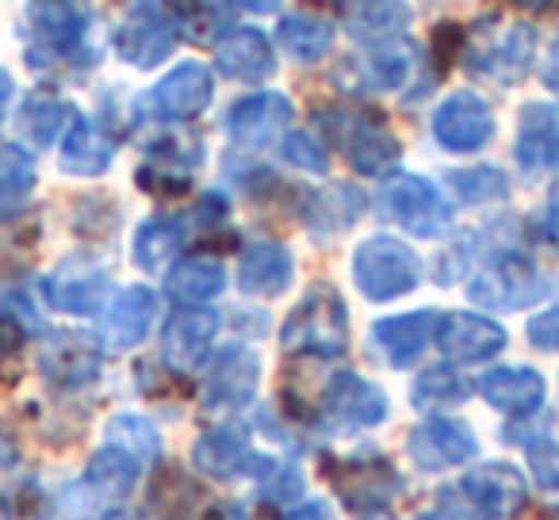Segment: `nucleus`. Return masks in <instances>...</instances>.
Returning <instances> with one entry per match:
<instances>
[{"label": "nucleus", "instance_id": "obj_1", "mask_svg": "<svg viewBox=\"0 0 559 520\" xmlns=\"http://www.w3.org/2000/svg\"><path fill=\"white\" fill-rule=\"evenodd\" d=\"M280 349L292 356H342L349 349V311H345L337 288L314 283L304 295V303L288 314L280 329Z\"/></svg>", "mask_w": 559, "mask_h": 520}, {"label": "nucleus", "instance_id": "obj_2", "mask_svg": "<svg viewBox=\"0 0 559 520\" xmlns=\"http://www.w3.org/2000/svg\"><path fill=\"white\" fill-rule=\"evenodd\" d=\"M139 471L142 463H134L127 451L111 448V444L93 451L81 479L62 489V512L70 520H108L134 494Z\"/></svg>", "mask_w": 559, "mask_h": 520}, {"label": "nucleus", "instance_id": "obj_3", "mask_svg": "<svg viewBox=\"0 0 559 520\" xmlns=\"http://www.w3.org/2000/svg\"><path fill=\"white\" fill-rule=\"evenodd\" d=\"M353 280L372 303H391V299L411 295L421 283V256L406 241L391 233L365 238L353 253Z\"/></svg>", "mask_w": 559, "mask_h": 520}, {"label": "nucleus", "instance_id": "obj_4", "mask_svg": "<svg viewBox=\"0 0 559 520\" xmlns=\"http://www.w3.org/2000/svg\"><path fill=\"white\" fill-rule=\"evenodd\" d=\"M540 291H544L540 268L533 265V256L518 253V249H506V253H495L490 261H483L479 273L467 283L472 303L498 314L525 311L528 303L540 299Z\"/></svg>", "mask_w": 559, "mask_h": 520}, {"label": "nucleus", "instance_id": "obj_5", "mask_svg": "<svg viewBox=\"0 0 559 520\" xmlns=\"http://www.w3.org/2000/svg\"><path fill=\"white\" fill-rule=\"evenodd\" d=\"M330 134L337 138L342 154L349 157V165L365 177H383L399 165L403 157V142L388 126V119L376 111H334L326 116Z\"/></svg>", "mask_w": 559, "mask_h": 520}, {"label": "nucleus", "instance_id": "obj_6", "mask_svg": "<svg viewBox=\"0 0 559 520\" xmlns=\"http://www.w3.org/2000/svg\"><path fill=\"white\" fill-rule=\"evenodd\" d=\"M380 203L391 222L418 238H437L452 226V203L433 180L414 177V172H395L391 180H383Z\"/></svg>", "mask_w": 559, "mask_h": 520}, {"label": "nucleus", "instance_id": "obj_7", "mask_svg": "<svg viewBox=\"0 0 559 520\" xmlns=\"http://www.w3.org/2000/svg\"><path fill=\"white\" fill-rule=\"evenodd\" d=\"M433 138L449 154H475L495 138V111L472 88H456L433 111Z\"/></svg>", "mask_w": 559, "mask_h": 520}, {"label": "nucleus", "instance_id": "obj_8", "mask_svg": "<svg viewBox=\"0 0 559 520\" xmlns=\"http://www.w3.org/2000/svg\"><path fill=\"white\" fill-rule=\"evenodd\" d=\"M406 451H411L414 467L421 471H452L475 459L479 440L475 433L456 418H426L421 425L411 428L406 436Z\"/></svg>", "mask_w": 559, "mask_h": 520}, {"label": "nucleus", "instance_id": "obj_9", "mask_svg": "<svg viewBox=\"0 0 559 520\" xmlns=\"http://www.w3.org/2000/svg\"><path fill=\"white\" fill-rule=\"evenodd\" d=\"M322 418L337 433H357V428H372L388 418V395L376 383L360 379L353 372H342L326 383L322 395Z\"/></svg>", "mask_w": 559, "mask_h": 520}, {"label": "nucleus", "instance_id": "obj_10", "mask_svg": "<svg viewBox=\"0 0 559 520\" xmlns=\"http://www.w3.org/2000/svg\"><path fill=\"white\" fill-rule=\"evenodd\" d=\"M460 494L483 520H502L525 509L528 482L513 463H483L460 479Z\"/></svg>", "mask_w": 559, "mask_h": 520}, {"label": "nucleus", "instance_id": "obj_11", "mask_svg": "<svg viewBox=\"0 0 559 520\" xmlns=\"http://www.w3.org/2000/svg\"><path fill=\"white\" fill-rule=\"evenodd\" d=\"M261 383V360L246 344H226L207 367L203 379V406L207 410H241L257 395Z\"/></svg>", "mask_w": 559, "mask_h": 520}, {"label": "nucleus", "instance_id": "obj_12", "mask_svg": "<svg viewBox=\"0 0 559 520\" xmlns=\"http://www.w3.org/2000/svg\"><path fill=\"white\" fill-rule=\"evenodd\" d=\"M506 341H510L506 329L487 314L452 311L441 314V322H437V349L456 364H483V360L498 356Z\"/></svg>", "mask_w": 559, "mask_h": 520}, {"label": "nucleus", "instance_id": "obj_13", "mask_svg": "<svg viewBox=\"0 0 559 520\" xmlns=\"http://www.w3.org/2000/svg\"><path fill=\"white\" fill-rule=\"evenodd\" d=\"M218 334L215 311H203V306H180L169 318V326L162 329V360L165 367H173L177 375H188L207 360L211 344Z\"/></svg>", "mask_w": 559, "mask_h": 520}, {"label": "nucleus", "instance_id": "obj_14", "mask_svg": "<svg viewBox=\"0 0 559 520\" xmlns=\"http://www.w3.org/2000/svg\"><path fill=\"white\" fill-rule=\"evenodd\" d=\"M116 50L123 62L139 65V70L162 65L173 50V24L165 20L162 4H134L123 27L116 32Z\"/></svg>", "mask_w": 559, "mask_h": 520}, {"label": "nucleus", "instance_id": "obj_15", "mask_svg": "<svg viewBox=\"0 0 559 520\" xmlns=\"http://www.w3.org/2000/svg\"><path fill=\"white\" fill-rule=\"evenodd\" d=\"M195 467L211 479H238V474H269L276 471V463L264 456H257V448H249L246 436L238 428H215V433L195 440Z\"/></svg>", "mask_w": 559, "mask_h": 520}, {"label": "nucleus", "instance_id": "obj_16", "mask_svg": "<svg viewBox=\"0 0 559 520\" xmlns=\"http://www.w3.org/2000/svg\"><path fill=\"white\" fill-rule=\"evenodd\" d=\"M296 280V256L284 241H253L249 249H241L238 261V288L241 295L272 299L284 295Z\"/></svg>", "mask_w": 559, "mask_h": 520}, {"label": "nucleus", "instance_id": "obj_17", "mask_svg": "<svg viewBox=\"0 0 559 520\" xmlns=\"http://www.w3.org/2000/svg\"><path fill=\"white\" fill-rule=\"evenodd\" d=\"M479 395L487 406H495L498 413H506V418H528V413H536L544 406V395H548V387H544V375L536 372V367H490L487 375H479Z\"/></svg>", "mask_w": 559, "mask_h": 520}, {"label": "nucleus", "instance_id": "obj_18", "mask_svg": "<svg viewBox=\"0 0 559 520\" xmlns=\"http://www.w3.org/2000/svg\"><path fill=\"white\" fill-rule=\"evenodd\" d=\"M513 157L525 172L559 169V108L556 104H525L518 116Z\"/></svg>", "mask_w": 559, "mask_h": 520}, {"label": "nucleus", "instance_id": "obj_19", "mask_svg": "<svg viewBox=\"0 0 559 520\" xmlns=\"http://www.w3.org/2000/svg\"><path fill=\"white\" fill-rule=\"evenodd\" d=\"M215 100V81L211 70L200 62H180L154 85V108L165 119H195Z\"/></svg>", "mask_w": 559, "mask_h": 520}, {"label": "nucleus", "instance_id": "obj_20", "mask_svg": "<svg viewBox=\"0 0 559 520\" xmlns=\"http://www.w3.org/2000/svg\"><path fill=\"white\" fill-rule=\"evenodd\" d=\"M292 119L288 96L280 93H253L226 111V131L238 146H269Z\"/></svg>", "mask_w": 559, "mask_h": 520}, {"label": "nucleus", "instance_id": "obj_21", "mask_svg": "<svg viewBox=\"0 0 559 520\" xmlns=\"http://www.w3.org/2000/svg\"><path fill=\"white\" fill-rule=\"evenodd\" d=\"M108 273L104 268H93V265H62L55 276H47L43 280V295H47V303L55 306V311L62 314H96L104 306V299H108Z\"/></svg>", "mask_w": 559, "mask_h": 520}, {"label": "nucleus", "instance_id": "obj_22", "mask_svg": "<svg viewBox=\"0 0 559 520\" xmlns=\"http://www.w3.org/2000/svg\"><path fill=\"white\" fill-rule=\"evenodd\" d=\"M437 314L433 311H411L395 314V318H383L372 326L376 349L388 356L391 367H411L414 360L426 352V344L437 337Z\"/></svg>", "mask_w": 559, "mask_h": 520}, {"label": "nucleus", "instance_id": "obj_23", "mask_svg": "<svg viewBox=\"0 0 559 520\" xmlns=\"http://www.w3.org/2000/svg\"><path fill=\"white\" fill-rule=\"evenodd\" d=\"M104 352L88 334H58L43 352V372L58 387H85L100 375Z\"/></svg>", "mask_w": 559, "mask_h": 520}, {"label": "nucleus", "instance_id": "obj_24", "mask_svg": "<svg viewBox=\"0 0 559 520\" xmlns=\"http://www.w3.org/2000/svg\"><path fill=\"white\" fill-rule=\"evenodd\" d=\"M215 70L230 81H269L276 70V55L272 43L257 27H238L215 47Z\"/></svg>", "mask_w": 559, "mask_h": 520}, {"label": "nucleus", "instance_id": "obj_25", "mask_svg": "<svg viewBox=\"0 0 559 520\" xmlns=\"http://www.w3.org/2000/svg\"><path fill=\"white\" fill-rule=\"evenodd\" d=\"M27 24L39 43V50H47L50 58L73 55V50L85 43V32L93 24V12L81 9V4H32L27 9Z\"/></svg>", "mask_w": 559, "mask_h": 520}, {"label": "nucleus", "instance_id": "obj_26", "mask_svg": "<svg viewBox=\"0 0 559 520\" xmlns=\"http://www.w3.org/2000/svg\"><path fill=\"white\" fill-rule=\"evenodd\" d=\"M414 70V47L411 43H383V47H368L357 58L342 65V77L357 73L360 88H372V93H395L403 88V81Z\"/></svg>", "mask_w": 559, "mask_h": 520}, {"label": "nucleus", "instance_id": "obj_27", "mask_svg": "<svg viewBox=\"0 0 559 520\" xmlns=\"http://www.w3.org/2000/svg\"><path fill=\"white\" fill-rule=\"evenodd\" d=\"M399 471L388 467L383 459H353L349 467H337V489L353 509H383L391 497L399 494Z\"/></svg>", "mask_w": 559, "mask_h": 520}, {"label": "nucleus", "instance_id": "obj_28", "mask_svg": "<svg viewBox=\"0 0 559 520\" xmlns=\"http://www.w3.org/2000/svg\"><path fill=\"white\" fill-rule=\"evenodd\" d=\"M157 322V295L150 288H123L108 306V337L116 349H134Z\"/></svg>", "mask_w": 559, "mask_h": 520}, {"label": "nucleus", "instance_id": "obj_29", "mask_svg": "<svg viewBox=\"0 0 559 520\" xmlns=\"http://www.w3.org/2000/svg\"><path fill=\"white\" fill-rule=\"evenodd\" d=\"M533 47H536V27L528 24H510L498 43H490L483 50V58H475V70L498 77V85H518L533 65Z\"/></svg>", "mask_w": 559, "mask_h": 520}, {"label": "nucleus", "instance_id": "obj_30", "mask_svg": "<svg viewBox=\"0 0 559 520\" xmlns=\"http://www.w3.org/2000/svg\"><path fill=\"white\" fill-rule=\"evenodd\" d=\"M111 157H116V146H111L108 134H104L93 119L73 116L70 131H66V138H62V154H58L62 169L73 172V177H96V172L108 169Z\"/></svg>", "mask_w": 559, "mask_h": 520}, {"label": "nucleus", "instance_id": "obj_31", "mask_svg": "<svg viewBox=\"0 0 559 520\" xmlns=\"http://www.w3.org/2000/svg\"><path fill=\"white\" fill-rule=\"evenodd\" d=\"M226 288V268L218 256H188L165 276V291L169 299H177L180 306H200L211 303L215 295H223Z\"/></svg>", "mask_w": 559, "mask_h": 520}, {"label": "nucleus", "instance_id": "obj_32", "mask_svg": "<svg viewBox=\"0 0 559 520\" xmlns=\"http://www.w3.org/2000/svg\"><path fill=\"white\" fill-rule=\"evenodd\" d=\"M188 241V226L180 215H154L139 226L134 233V265L146 268V273H157V268L173 265L177 253Z\"/></svg>", "mask_w": 559, "mask_h": 520}, {"label": "nucleus", "instance_id": "obj_33", "mask_svg": "<svg viewBox=\"0 0 559 520\" xmlns=\"http://www.w3.org/2000/svg\"><path fill=\"white\" fill-rule=\"evenodd\" d=\"M276 43L280 50H288L292 62L314 65L334 47V24L326 16H314V12H296V16H288L280 24Z\"/></svg>", "mask_w": 559, "mask_h": 520}, {"label": "nucleus", "instance_id": "obj_34", "mask_svg": "<svg viewBox=\"0 0 559 520\" xmlns=\"http://www.w3.org/2000/svg\"><path fill=\"white\" fill-rule=\"evenodd\" d=\"M35 192V161L24 146L4 142L0 146V218H12L27 207Z\"/></svg>", "mask_w": 559, "mask_h": 520}, {"label": "nucleus", "instance_id": "obj_35", "mask_svg": "<svg viewBox=\"0 0 559 520\" xmlns=\"http://www.w3.org/2000/svg\"><path fill=\"white\" fill-rule=\"evenodd\" d=\"M345 20H349V32L365 43H388L411 24V9L406 4H345Z\"/></svg>", "mask_w": 559, "mask_h": 520}, {"label": "nucleus", "instance_id": "obj_36", "mask_svg": "<svg viewBox=\"0 0 559 520\" xmlns=\"http://www.w3.org/2000/svg\"><path fill=\"white\" fill-rule=\"evenodd\" d=\"M108 436H111V448L127 451L134 463H154L162 456V433L142 413H116L108 421Z\"/></svg>", "mask_w": 559, "mask_h": 520}, {"label": "nucleus", "instance_id": "obj_37", "mask_svg": "<svg viewBox=\"0 0 559 520\" xmlns=\"http://www.w3.org/2000/svg\"><path fill=\"white\" fill-rule=\"evenodd\" d=\"M449 188L460 203H472V207H483V203H498L510 195V180L495 169V165H479V169H456L449 172Z\"/></svg>", "mask_w": 559, "mask_h": 520}, {"label": "nucleus", "instance_id": "obj_38", "mask_svg": "<svg viewBox=\"0 0 559 520\" xmlns=\"http://www.w3.org/2000/svg\"><path fill=\"white\" fill-rule=\"evenodd\" d=\"M66 119H73V108L62 104L58 96H47V93H35L32 100L24 104V116H20V131L27 134L32 142L39 146H50L62 131Z\"/></svg>", "mask_w": 559, "mask_h": 520}, {"label": "nucleus", "instance_id": "obj_39", "mask_svg": "<svg viewBox=\"0 0 559 520\" xmlns=\"http://www.w3.org/2000/svg\"><path fill=\"white\" fill-rule=\"evenodd\" d=\"M414 406L418 410H437V406H460L467 398V383L452 367H426L414 383Z\"/></svg>", "mask_w": 559, "mask_h": 520}, {"label": "nucleus", "instance_id": "obj_40", "mask_svg": "<svg viewBox=\"0 0 559 520\" xmlns=\"http://www.w3.org/2000/svg\"><path fill=\"white\" fill-rule=\"evenodd\" d=\"M234 9H223V4H185V9H177V27L185 39L192 43H211L218 32L226 27L223 16H230Z\"/></svg>", "mask_w": 559, "mask_h": 520}, {"label": "nucleus", "instance_id": "obj_41", "mask_svg": "<svg viewBox=\"0 0 559 520\" xmlns=\"http://www.w3.org/2000/svg\"><path fill=\"white\" fill-rule=\"evenodd\" d=\"M525 459H528V474L540 489L548 494H559V440H548V436H533L525 444Z\"/></svg>", "mask_w": 559, "mask_h": 520}, {"label": "nucleus", "instance_id": "obj_42", "mask_svg": "<svg viewBox=\"0 0 559 520\" xmlns=\"http://www.w3.org/2000/svg\"><path fill=\"white\" fill-rule=\"evenodd\" d=\"M353 192H357L353 184H334V188H326V192L314 195L311 210H307V218H311L314 230H345L349 222L337 215V207H342V199H349Z\"/></svg>", "mask_w": 559, "mask_h": 520}, {"label": "nucleus", "instance_id": "obj_43", "mask_svg": "<svg viewBox=\"0 0 559 520\" xmlns=\"http://www.w3.org/2000/svg\"><path fill=\"white\" fill-rule=\"evenodd\" d=\"M284 157H288L296 169H304V172H326L330 169V154H326V146L322 142H314L311 134H304V131H296V134H288L284 138Z\"/></svg>", "mask_w": 559, "mask_h": 520}, {"label": "nucleus", "instance_id": "obj_44", "mask_svg": "<svg viewBox=\"0 0 559 520\" xmlns=\"http://www.w3.org/2000/svg\"><path fill=\"white\" fill-rule=\"evenodd\" d=\"M139 184L154 195H180V192H188V184H192V172L169 169V165H150V169L139 172Z\"/></svg>", "mask_w": 559, "mask_h": 520}, {"label": "nucleus", "instance_id": "obj_45", "mask_svg": "<svg viewBox=\"0 0 559 520\" xmlns=\"http://www.w3.org/2000/svg\"><path fill=\"white\" fill-rule=\"evenodd\" d=\"M525 337L533 349L540 352H559V303L548 306V311L533 314V322L525 326Z\"/></svg>", "mask_w": 559, "mask_h": 520}, {"label": "nucleus", "instance_id": "obj_46", "mask_svg": "<svg viewBox=\"0 0 559 520\" xmlns=\"http://www.w3.org/2000/svg\"><path fill=\"white\" fill-rule=\"evenodd\" d=\"M20 344H24V329L12 322L9 314H0V379H12L20 367Z\"/></svg>", "mask_w": 559, "mask_h": 520}, {"label": "nucleus", "instance_id": "obj_47", "mask_svg": "<svg viewBox=\"0 0 559 520\" xmlns=\"http://www.w3.org/2000/svg\"><path fill=\"white\" fill-rule=\"evenodd\" d=\"M299 489H304V479H299L296 471H284L280 482H269L264 497H272V501H288V497H299Z\"/></svg>", "mask_w": 559, "mask_h": 520}, {"label": "nucleus", "instance_id": "obj_48", "mask_svg": "<svg viewBox=\"0 0 559 520\" xmlns=\"http://www.w3.org/2000/svg\"><path fill=\"white\" fill-rule=\"evenodd\" d=\"M226 210H230V207H226L223 195H203V199H200V210H195V215H200V222H203V226H211V222H223Z\"/></svg>", "mask_w": 559, "mask_h": 520}, {"label": "nucleus", "instance_id": "obj_49", "mask_svg": "<svg viewBox=\"0 0 559 520\" xmlns=\"http://www.w3.org/2000/svg\"><path fill=\"white\" fill-rule=\"evenodd\" d=\"M288 520H334V512H330L326 501H307V505H296V509L288 512Z\"/></svg>", "mask_w": 559, "mask_h": 520}, {"label": "nucleus", "instance_id": "obj_50", "mask_svg": "<svg viewBox=\"0 0 559 520\" xmlns=\"http://www.w3.org/2000/svg\"><path fill=\"white\" fill-rule=\"evenodd\" d=\"M544 85H548L551 93L559 96V39L551 43V50H548V62H544Z\"/></svg>", "mask_w": 559, "mask_h": 520}, {"label": "nucleus", "instance_id": "obj_51", "mask_svg": "<svg viewBox=\"0 0 559 520\" xmlns=\"http://www.w3.org/2000/svg\"><path fill=\"white\" fill-rule=\"evenodd\" d=\"M12 73L9 70H0V116H4V108H9V100H12Z\"/></svg>", "mask_w": 559, "mask_h": 520}, {"label": "nucleus", "instance_id": "obj_52", "mask_svg": "<svg viewBox=\"0 0 559 520\" xmlns=\"http://www.w3.org/2000/svg\"><path fill=\"white\" fill-rule=\"evenodd\" d=\"M414 520H472V517H464V512H452V509H429V512H421V517H414Z\"/></svg>", "mask_w": 559, "mask_h": 520}]
</instances>
